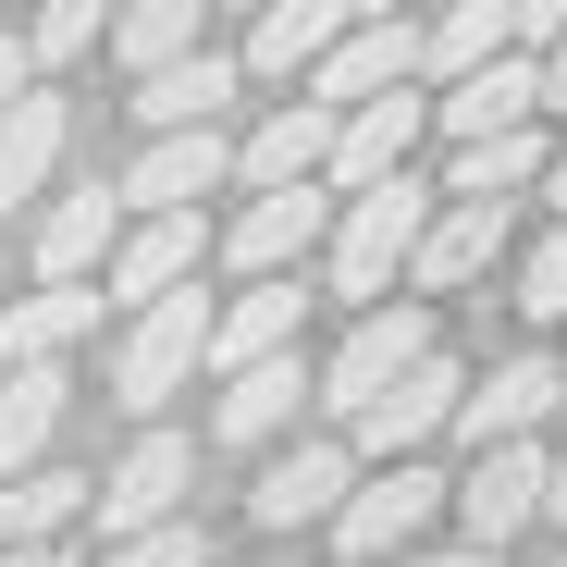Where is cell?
<instances>
[{"label": "cell", "mask_w": 567, "mask_h": 567, "mask_svg": "<svg viewBox=\"0 0 567 567\" xmlns=\"http://www.w3.org/2000/svg\"><path fill=\"white\" fill-rule=\"evenodd\" d=\"M432 210H444V185H420V173H395V185H370V198H346V223H333V247H321V284H333L346 309L408 297V259H420Z\"/></svg>", "instance_id": "obj_1"}, {"label": "cell", "mask_w": 567, "mask_h": 567, "mask_svg": "<svg viewBox=\"0 0 567 567\" xmlns=\"http://www.w3.org/2000/svg\"><path fill=\"white\" fill-rule=\"evenodd\" d=\"M210 321H223V297H198V284H185V297H161V309H136V321L112 333V408H124L136 432L210 370Z\"/></svg>", "instance_id": "obj_2"}, {"label": "cell", "mask_w": 567, "mask_h": 567, "mask_svg": "<svg viewBox=\"0 0 567 567\" xmlns=\"http://www.w3.org/2000/svg\"><path fill=\"white\" fill-rule=\"evenodd\" d=\"M432 346H444V321H432V297H383V309H358V333H346V346L321 358V408H333V420L358 432V420L383 408V395L408 383V370H420Z\"/></svg>", "instance_id": "obj_3"}, {"label": "cell", "mask_w": 567, "mask_h": 567, "mask_svg": "<svg viewBox=\"0 0 567 567\" xmlns=\"http://www.w3.org/2000/svg\"><path fill=\"white\" fill-rule=\"evenodd\" d=\"M456 506V482L432 456H395V468H358V494H346V518H333V555L346 567H383V555H420V530Z\"/></svg>", "instance_id": "obj_4"}, {"label": "cell", "mask_w": 567, "mask_h": 567, "mask_svg": "<svg viewBox=\"0 0 567 567\" xmlns=\"http://www.w3.org/2000/svg\"><path fill=\"white\" fill-rule=\"evenodd\" d=\"M124 185H100V173H62L50 198L25 210V259H38V284H100L112 271V247H124Z\"/></svg>", "instance_id": "obj_5"}, {"label": "cell", "mask_w": 567, "mask_h": 567, "mask_svg": "<svg viewBox=\"0 0 567 567\" xmlns=\"http://www.w3.org/2000/svg\"><path fill=\"white\" fill-rule=\"evenodd\" d=\"M346 494H358V444H346V432H297V444L259 456L247 518H259V530H333Z\"/></svg>", "instance_id": "obj_6"}, {"label": "cell", "mask_w": 567, "mask_h": 567, "mask_svg": "<svg viewBox=\"0 0 567 567\" xmlns=\"http://www.w3.org/2000/svg\"><path fill=\"white\" fill-rule=\"evenodd\" d=\"M333 223H346V198H333V185H271V198H247V210L223 223V271H235V284L309 271V259L333 247Z\"/></svg>", "instance_id": "obj_7"}, {"label": "cell", "mask_w": 567, "mask_h": 567, "mask_svg": "<svg viewBox=\"0 0 567 567\" xmlns=\"http://www.w3.org/2000/svg\"><path fill=\"white\" fill-rule=\"evenodd\" d=\"M185 494H198V444H185L173 420H148L112 468H100V543H136V530H173Z\"/></svg>", "instance_id": "obj_8"}, {"label": "cell", "mask_w": 567, "mask_h": 567, "mask_svg": "<svg viewBox=\"0 0 567 567\" xmlns=\"http://www.w3.org/2000/svg\"><path fill=\"white\" fill-rule=\"evenodd\" d=\"M555 408H567V358H555V346H518V358H494L482 383H468L456 444H468V456H494V444H543Z\"/></svg>", "instance_id": "obj_9"}, {"label": "cell", "mask_w": 567, "mask_h": 567, "mask_svg": "<svg viewBox=\"0 0 567 567\" xmlns=\"http://www.w3.org/2000/svg\"><path fill=\"white\" fill-rule=\"evenodd\" d=\"M210 247H223V235H210V210H148V223H124V247H112V271H100V297H112V309L136 321V309L185 297Z\"/></svg>", "instance_id": "obj_10"}, {"label": "cell", "mask_w": 567, "mask_h": 567, "mask_svg": "<svg viewBox=\"0 0 567 567\" xmlns=\"http://www.w3.org/2000/svg\"><path fill=\"white\" fill-rule=\"evenodd\" d=\"M333 136H346V112L333 100H271L247 136H235V198H271V185H321L333 173Z\"/></svg>", "instance_id": "obj_11"}, {"label": "cell", "mask_w": 567, "mask_h": 567, "mask_svg": "<svg viewBox=\"0 0 567 567\" xmlns=\"http://www.w3.org/2000/svg\"><path fill=\"white\" fill-rule=\"evenodd\" d=\"M468 383H482V370H456V346H432V358H420V370H408V383H395L383 408H370V420H358L346 444H358L370 468H395V456H420L432 432H456V408H468Z\"/></svg>", "instance_id": "obj_12"}, {"label": "cell", "mask_w": 567, "mask_h": 567, "mask_svg": "<svg viewBox=\"0 0 567 567\" xmlns=\"http://www.w3.org/2000/svg\"><path fill=\"white\" fill-rule=\"evenodd\" d=\"M518 124H543V50H506L482 74L432 86V136L444 148H482V136H518Z\"/></svg>", "instance_id": "obj_13"}, {"label": "cell", "mask_w": 567, "mask_h": 567, "mask_svg": "<svg viewBox=\"0 0 567 567\" xmlns=\"http://www.w3.org/2000/svg\"><path fill=\"white\" fill-rule=\"evenodd\" d=\"M543 494H555V456H543V444H494V456L456 468V530L506 555V543L543 518Z\"/></svg>", "instance_id": "obj_14"}, {"label": "cell", "mask_w": 567, "mask_h": 567, "mask_svg": "<svg viewBox=\"0 0 567 567\" xmlns=\"http://www.w3.org/2000/svg\"><path fill=\"white\" fill-rule=\"evenodd\" d=\"M124 210L148 223V210H198V198H223V185H235V124H198V136H148L124 173Z\"/></svg>", "instance_id": "obj_15"}, {"label": "cell", "mask_w": 567, "mask_h": 567, "mask_svg": "<svg viewBox=\"0 0 567 567\" xmlns=\"http://www.w3.org/2000/svg\"><path fill=\"white\" fill-rule=\"evenodd\" d=\"M420 136H432V86H395V100H370V112H346V136H333V198H370V185H395V173H420Z\"/></svg>", "instance_id": "obj_16"}, {"label": "cell", "mask_w": 567, "mask_h": 567, "mask_svg": "<svg viewBox=\"0 0 567 567\" xmlns=\"http://www.w3.org/2000/svg\"><path fill=\"white\" fill-rule=\"evenodd\" d=\"M321 408V370L309 358H259V370H235V383L210 395V444H235V456H259V444H284Z\"/></svg>", "instance_id": "obj_17"}, {"label": "cell", "mask_w": 567, "mask_h": 567, "mask_svg": "<svg viewBox=\"0 0 567 567\" xmlns=\"http://www.w3.org/2000/svg\"><path fill=\"white\" fill-rule=\"evenodd\" d=\"M297 321H309V271L235 284L223 321H210V383H235V370H259V358H297Z\"/></svg>", "instance_id": "obj_18"}, {"label": "cell", "mask_w": 567, "mask_h": 567, "mask_svg": "<svg viewBox=\"0 0 567 567\" xmlns=\"http://www.w3.org/2000/svg\"><path fill=\"white\" fill-rule=\"evenodd\" d=\"M358 25H370L358 0H271V13L247 25V74H259V86H309Z\"/></svg>", "instance_id": "obj_19"}, {"label": "cell", "mask_w": 567, "mask_h": 567, "mask_svg": "<svg viewBox=\"0 0 567 567\" xmlns=\"http://www.w3.org/2000/svg\"><path fill=\"white\" fill-rule=\"evenodd\" d=\"M235 86H247V50H185V62H161V74H136V124L148 136H198V124H223L235 112Z\"/></svg>", "instance_id": "obj_20"}, {"label": "cell", "mask_w": 567, "mask_h": 567, "mask_svg": "<svg viewBox=\"0 0 567 567\" xmlns=\"http://www.w3.org/2000/svg\"><path fill=\"white\" fill-rule=\"evenodd\" d=\"M506 223H518V210L444 198V210H432V235H420V259H408V297H468V284L506 259Z\"/></svg>", "instance_id": "obj_21"}, {"label": "cell", "mask_w": 567, "mask_h": 567, "mask_svg": "<svg viewBox=\"0 0 567 567\" xmlns=\"http://www.w3.org/2000/svg\"><path fill=\"white\" fill-rule=\"evenodd\" d=\"M62 420H74V370H0V482H25V468L62 456Z\"/></svg>", "instance_id": "obj_22"}, {"label": "cell", "mask_w": 567, "mask_h": 567, "mask_svg": "<svg viewBox=\"0 0 567 567\" xmlns=\"http://www.w3.org/2000/svg\"><path fill=\"white\" fill-rule=\"evenodd\" d=\"M100 284H38V297H13L0 309V370H50V358H74L86 333H100Z\"/></svg>", "instance_id": "obj_23"}, {"label": "cell", "mask_w": 567, "mask_h": 567, "mask_svg": "<svg viewBox=\"0 0 567 567\" xmlns=\"http://www.w3.org/2000/svg\"><path fill=\"white\" fill-rule=\"evenodd\" d=\"M62 161H74V100L38 86V100L0 124V210H38L50 185H62Z\"/></svg>", "instance_id": "obj_24"}, {"label": "cell", "mask_w": 567, "mask_h": 567, "mask_svg": "<svg viewBox=\"0 0 567 567\" xmlns=\"http://www.w3.org/2000/svg\"><path fill=\"white\" fill-rule=\"evenodd\" d=\"M395 86H420V25H358L321 74H309V100L333 112H370V100H395Z\"/></svg>", "instance_id": "obj_25"}, {"label": "cell", "mask_w": 567, "mask_h": 567, "mask_svg": "<svg viewBox=\"0 0 567 567\" xmlns=\"http://www.w3.org/2000/svg\"><path fill=\"white\" fill-rule=\"evenodd\" d=\"M74 518H100V468H25V482H0V555L13 543H74Z\"/></svg>", "instance_id": "obj_26"}, {"label": "cell", "mask_w": 567, "mask_h": 567, "mask_svg": "<svg viewBox=\"0 0 567 567\" xmlns=\"http://www.w3.org/2000/svg\"><path fill=\"white\" fill-rule=\"evenodd\" d=\"M555 173V136L518 124V136H482V148H444V198H482V210H518L530 185Z\"/></svg>", "instance_id": "obj_27"}, {"label": "cell", "mask_w": 567, "mask_h": 567, "mask_svg": "<svg viewBox=\"0 0 567 567\" xmlns=\"http://www.w3.org/2000/svg\"><path fill=\"white\" fill-rule=\"evenodd\" d=\"M506 50H518V0H444V13L420 25V74H432V86L482 74V62H506Z\"/></svg>", "instance_id": "obj_28"}, {"label": "cell", "mask_w": 567, "mask_h": 567, "mask_svg": "<svg viewBox=\"0 0 567 567\" xmlns=\"http://www.w3.org/2000/svg\"><path fill=\"white\" fill-rule=\"evenodd\" d=\"M185 50H210V0H124L112 13V62L124 74H161Z\"/></svg>", "instance_id": "obj_29"}, {"label": "cell", "mask_w": 567, "mask_h": 567, "mask_svg": "<svg viewBox=\"0 0 567 567\" xmlns=\"http://www.w3.org/2000/svg\"><path fill=\"white\" fill-rule=\"evenodd\" d=\"M112 13H124V0H38V13H25L38 74H74L86 50H112Z\"/></svg>", "instance_id": "obj_30"}, {"label": "cell", "mask_w": 567, "mask_h": 567, "mask_svg": "<svg viewBox=\"0 0 567 567\" xmlns=\"http://www.w3.org/2000/svg\"><path fill=\"white\" fill-rule=\"evenodd\" d=\"M100 567H210V530L173 518V530H136V543H100Z\"/></svg>", "instance_id": "obj_31"}, {"label": "cell", "mask_w": 567, "mask_h": 567, "mask_svg": "<svg viewBox=\"0 0 567 567\" xmlns=\"http://www.w3.org/2000/svg\"><path fill=\"white\" fill-rule=\"evenodd\" d=\"M518 321H567V223L518 259Z\"/></svg>", "instance_id": "obj_32"}, {"label": "cell", "mask_w": 567, "mask_h": 567, "mask_svg": "<svg viewBox=\"0 0 567 567\" xmlns=\"http://www.w3.org/2000/svg\"><path fill=\"white\" fill-rule=\"evenodd\" d=\"M38 86H50V74H38V50H25L13 25H0V124H13V112L38 100Z\"/></svg>", "instance_id": "obj_33"}, {"label": "cell", "mask_w": 567, "mask_h": 567, "mask_svg": "<svg viewBox=\"0 0 567 567\" xmlns=\"http://www.w3.org/2000/svg\"><path fill=\"white\" fill-rule=\"evenodd\" d=\"M567 38V0H518V50H555Z\"/></svg>", "instance_id": "obj_34"}, {"label": "cell", "mask_w": 567, "mask_h": 567, "mask_svg": "<svg viewBox=\"0 0 567 567\" xmlns=\"http://www.w3.org/2000/svg\"><path fill=\"white\" fill-rule=\"evenodd\" d=\"M395 567H506L494 543H432V555H395Z\"/></svg>", "instance_id": "obj_35"}, {"label": "cell", "mask_w": 567, "mask_h": 567, "mask_svg": "<svg viewBox=\"0 0 567 567\" xmlns=\"http://www.w3.org/2000/svg\"><path fill=\"white\" fill-rule=\"evenodd\" d=\"M0 567H86V555H74V543H13Z\"/></svg>", "instance_id": "obj_36"}, {"label": "cell", "mask_w": 567, "mask_h": 567, "mask_svg": "<svg viewBox=\"0 0 567 567\" xmlns=\"http://www.w3.org/2000/svg\"><path fill=\"white\" fill-rule=\"evenodd\" d=\"M543 112H567V38L543 50Z\"/></svg>", "instance_id": "obj_37"}, {"label": "cell", "mask_w": 567, "mask_h": 567, "mask_svg": "<svg viewBox=\"0 0 567 567\" xmlns=\"http://www.w3.org/2000/svg\"><path fill=\"white\" fill-rule=\"evenodd\" d=\"M358 13H370V25H408V13H420V0H358Z\"/></svg>", "instance_id": "obj_38"}, {"label": "cell", "mask_w": 567, "mask_h": 567, "mask_svg": "<svg viewBox=\"0 0 567 567\" xmlns=\"http://www.w3.org/2000/svg\"><path fill=\"white\" fill-rule=\"evenodd\" d=\"M543 198H555V223H567V148H555V173H543Z\"/></svg>", "instance_id": "obj_39"}, {"label": "cell", "mask_w": 567, "mask_h": 567, "mask_svg": "<svg viewBox=\"0 0 567 567\" xmlns=\"http://www.w3.org/2000/svg\"><path fill=\"white\" fill-rule=\"evenodd\" d=\"M543 518H567V456H555V494H543Z\"/></svg>", "instance_id": "obj_40"}, {"label": "cell", "mask_w": 567, "mask_h": 567, "mask_svg": "<svg viewBox=\"0 0 567 567\" xmlns=\"http://www.w3.org/2000/svg\"><path fill=\"white\" fill-rule=\"evenodd\" d=\"M235 13H247V25H259V13H271V0H235Z\"/></svg>", "instance_id": "obj_41"}]
</instances>
